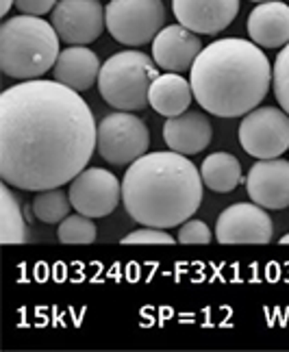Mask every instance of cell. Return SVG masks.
Here are the masks:
<instances>
[{"instance_id":"obj_1","label":"cell","mask_w":289,"mask_h":352,"mask_svg":"<svg viewBox=\"0 0 289 352\" xmlns=\"http://www.w3.org/2000/svg\"><path fill=\"white\" fill-rule=\"evenodd\" d=\"M98 140L89 104L59 80L31 78L0 94V176L46 192L87 168Z\"/></svg>"},{"instance_id":"obj_2","label":"cell","mask_w":289,"mask_h":352,"mask_svg":"<svg viewBox=\"0 0 289 352\" xmlns=\"http://www.w3.org/2000/svg\"><path fill=\"white\" fill-rule=\"evenodd\" d=\"M189 83L204 111L217 118H242L268 96L272 67L261 46L226 37L200 50Z\"/></svg>"},{"instance_id":"obj_3","label":"cell","mask_w":289,"mask_h":352,"mask_svg":"<svg viewBox=\"0 0 289 352\" xmlns=\"http://www.w3.org/2000/svg\"><path fill=\"white\" fill-rule=\"evenodd\" d=\"M200 170L181 153L144 155L122 181L124 209L137 224L174 228L187 222L202 202Z\"/></svg>"},{"instance_id":"obj_4","label":"cell","mask_w":289,"mask_h":352,"mask_svg":"<svg viewBox=\"0 0 289 352\" xmlns=\"http://www.w3.org/2000/svg\"><path fill=\"white\" fill-rule=\"evenodd\" d=\"M59 33L37 16H16L0 24V67L5 76L31 80L44 76L59 59Z\"/></svg>"},{"instance_id":"obj_5","label":"cell","mask_w":289,"mask_h":352,"mask_svg":"<svg viewBox=\"0 0 289 352\" xmlns=\"http://www.w3.org/2000/svg\"><path fill=\"white\" fill-rule=\"evenodd\" d=\"M153 57L140 50H122L107 59L98 74V91L118 111H142L150 104L148 91L159 76Z\"/></svg>"},{"instance_id":"obj_6","label":"cell","mask_w":289,"mask_h":352,"mask_svg":"<svg viewBox=\"0 0 289 352\" xmlns=\"http://www.w3.org/2000/svg\"><path fill=\"white\" fill-rule=\"evenodd\" d=\"M165 7L161 0H109L107 31L124 46H144L163 29Z\"/></svg>"},{"instance_id":"obj_7","label":"cell","mask_w":289,"mask_h":352,"mask_svg":"<svg viewBox=\"0 0 289 352\" xmlns=\"http://www.w3.org/2000/svg\"><path fill=\"white\" fill-rule=\"evenodd\" d=\"M150 146V133L144 122L133 111H116L100 120L98 148L100 157L111 166H131L146 155Z\"/></svg>"},{"instance_id":"obj_8","label":"cell","mask_w":289,"mask_h":352,"mask_svg":"<svg viewBox=\"0 0 289 352\" xmlns=\"http://www.w3.org/2000/svg\"><path fill=\"white\" fill-rule=\"evenodd\" d=\"M239 144L255 159H277L289 148V116L277 107H257L239 124Z\"/></svg>"},{"instance_id":"obj_9","label":"cell","mask_w":289,"mask_h":352,"mask_svg":"<svg viewBox=\"0 0 289 352\" xmlns=\"http://www.w3.org/2000/svg\"><path fill=\"white\" fill-rule=\"evenodd\" d=\"M107 9L100 0H61L52 11V26L67 46H87L100 37Z\"/></svg>"},{"instance_id":"obj_10","label":"cell","mask_w":289,"mask_h":352,"mask_svg":"<svg viewBox=\"0 0 289 352\" xmlns=\"http://www.w3.org/2000/svg\"><path fill=\"white\" fill-rule=\"evenodd\" d=\"M122 198V185L111 172L85 168L70 185L72 207L87 218H105L114 213Z\"/></svg>"},{"instance_id":"obj_11","label":"cell","mask_w":289,"mask_h":352,"mask_svg":"<svg viewBox=\"0 0 289 352\" xmlns=\"http://www.w3.org/2000/svg\"><path fill=\"white\" fill-rule=\"evenodd\" d=\"M215 237L222 243H268L272 239V220L257 202H237L220 213Z\"/></svg>"},{"instance_id":"obj_12","label":"cell","mask_w":289,"mask_h":352,"mask_svg":"<svg viewBox=\"0 0 289 352\" xmlns=\"http://www.w3.org/2000/svg\"><path fill=\"white\" fill-rule=\"evenodd\" d=\"M246 189L253 202L264 209H287L289 207V161L259 159L248 172Z\"/></svg>"},{"instance_id":"obj_13","label":"cell","mask_w":289,"mask_h":352,"mask_svg":"<svg viewBox=\"0 0 289 352\" xmlns=\"http://www.w3.org/2000/svg\"><path fill=\"white\" fill-rule=\"evenodd\" d=\"M200 50V37L183 24L163 26L153 39V59L165 72L183 74L191 70Z\"/></svg>"},{"instance_id":"obj_14","label":"cell","mask_w":289,"mask_h":352,"mask_svg":"<svg viewBox=\"0 0 289 352\" xmlns=\"http://www.w3.org/2000/svg\"><path fill=\"white\" fill-rule=\"evenodd\" d=\"M172 11L178 24L200 35L224 31L235 20L239 0H172Z\"/></svg>"},{"instance_id":"obj_15","label":"cell","mask_w":289,"mask_h":352,"mask_svg":"<svg viewBox=\"0 0 289 352\" xmlns=\"http://www.w3.org/2000/svg\"><path fill=\"white\" fill-rule=\"evenodd\" d=\"M213 138L211 122L200 111H185L168 118L163 124V140L170 151L181 155H198Z\"/></svg>"},{"instance_id":"obj_16","label":"cell","mask_w":289,"mask_h":352,"mask_svg":"<svg viewBox=\"0 0 289 352\" xmlns=\"http://www.w3.org/2000/svg\"><path fill=\"white\" fill-rule=\"evenodd\" d=\"M248 35L261 48H283L289 44V5L277 0L259 3L248 18Z\"/></svg>"},{"instance_id":"obj_17","label":"cell","mask_w":289,"mask_h":352,"mask_svg":"<svg viewBox=\"0 0 289 352\" xmlns=\"http://www.w3.org/2000/svg\"><path fill=\"white\" fill-rule=\"evenodd\" d=\"M100 61L96 52L87 46H67L59 52V59L54 63L52 72L54 80L72 87L74 91H85L94 83H98Z\"/></svg>"},{"instance_id":"obj_18","label":"cell","mask_w":289,"mask_h":352,"mask_svg":"<svg viewBox=\"0 0 289 352\" xmlns=\"http://www.w3.org/2000/svg\"><path fill=\"white\" fill-rule=\"evenodd\" d=\"M191 94L194 91H191V83L187 78H183L178 72H165L159 74L155 83L150 85L148 102L157 113L165 118H174L187 111Z\"/></svg>"},{"instance_id":"obj_19","label":"cell","mask_w":289,"mask_h":352,"mask_svg":"<svg viewBox=\"0 0 289 352\" xmlns=\"http://www.w3.org/2000/svg\"><path fill=\"white\" fill-rule=\"evenodd\" d=\"M202 183L217 194H228L242 183L239 161L228 153H213L200 166Z\"/></svg>"},{"instance_id":"obj_20","label":"cell","mask_w":289,"mask_h":352,"mask_svg":"<svg viewBox=\"0 0 289 352\" xmlns=\"http://www.w3.org/2000/svg\"><path fill=\"white\" fill-rule=\"evenodd\" d=\"M0 196H3V211H0V239L3 243H24L26 241V220L20 209L18 196L11 192V185L3 181L0 185Z\"/></svg>"},{"instance_id":"obj_21","label":"cell","mask_w":289,"mask_h":352,"mask_svg":"<svg viewBox=\"0 0 289 352\" xmlns=\"http://www.w3.org/2000/svg\"><path fill=\"white\" fill-rule=\"evenodd\" d=\"M31 207L37 220L46 224H61L67 215H70L72 200H70V194H65L59 187H54V189H46V192H37Z\"/></svg>"},{"instance_id":"obj_22","label":"cell","mask_w":289,"mask_h":352,"mask_svg":"<svg viewBox=\"0 0 289 352\" xmlns=\"http://www.w3.org/2000/svg\"><path fill=\"white\" fill-rule=\"evenodd\" d=\"M94 218L76 213V215H67V218L59 224V241L63 243H92L96 241V224L92 222Z\"/></svg>"},{"instance_id":"obj_23","label":"cell","mask_w":289,"mask_h":352,"mask_svg":"<svg viewBox=\"0 0 289 352\" xmlns=\"http://www.w3.org/2000/svg\"><path fill=\"white\" fill-rule=\"evenodd\" d=\"M272 85L281 109L289 116V44L283 46L272 67Z\"/></svg>"},{"instance_id":"obj_24","label":"cell","mask_w":289,"mask_h":352,"mask_svg":"<svg viewBox=\"0 0 289 352\" xmlns=\"http://www.w3.org/2000/svg\"><path fill=\"white\" fill-rule=\"evenodd\" d=\"M178 241L181 243H209L211 231L202 220L189 218L187 222H183L181 231H178Z\"/></svg>"},{"instance_id":"obj_25","label":"cell","mask_w":289,"mask_h":352,"mask_svg":"<svg viewBox=\"0 0 289 352\" xmlns=\"http://www.w3.org/2000/svg\"><path fill=\"white\" fill-rule=\"evenodd\" d=\"M122 243H174V237L165 228L146 226L140 231H133L127 237H122Z\"/></svg>"},{"instance_id":"obj_26","label":"cell","mask_w":289,"mask_h":352,"mask_svg":"<svg viewBox=\"0 0 289 352\" xmlns=\"http://www.w3.org/2000/svg\"><path fill=\"white\" fill-rule=\"evenodd\" d=\"M57 0H16V7L26 13V16H44V13L52 11Z\"/></svg>"},{"instance_id":"obj_27","label":"cell","mask_w":289,"mask_h":352,"mask_svg":"<svg viewBox=\"0 0 289 352\" xmlns=\"http://www.w3.org/2000/svg\"><path fill=\"white\" fill-rule=\"evenodd\" d=\"M16 5V0H3V3H0V13H3V16H7L9 13V9Z\"/></svg>"},{"instance_id":"obj_28","label":"cell","mask_w":289,"mask_h":352,"mask_svg":"<svg viewBox=\"0 0 289 352\" xmlns=\"http://www.w3.org/2000/svg\"><path fill=\"white\" fill-rule=\"evenodd\" d=\"M281 243H289V233H287V235H283V237H281Z\"/></svg>"},{"instance_id":"obj_29","label":"cell","mask_w":289,"mask_h":352,"mask_svg":"<svg viewBox=\"0 0 289 352\" xmlns=\"http://www.w3.org/2000/svg\"><path fill=\"white\" fill-rule=\"evenodd\" d=\"M253 3H268V0H253Z\"/></svg>"}]
</instances>
